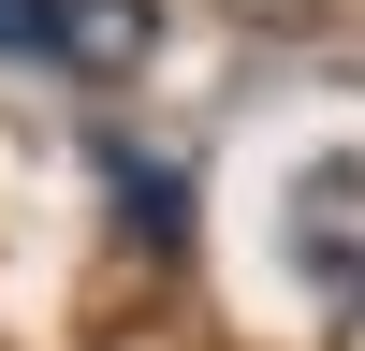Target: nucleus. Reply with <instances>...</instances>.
<instances>
[{"instance_id": "obj_1", "label": "nucleus", "mask_w": 365, "mask_h": 351, "mask_svg": "<svg viewBox=\"0 0 365 351\" xmlns=\"http://www.w3.org/2000/svg\"><path fill=\"white\" fill-rule=\"evenodd\" d=\"M292 263H307V292L336 322H365V161H351V146L292 176Z\"/></svg>"}, {"instance_id": "obj_2", "label": "nucleus", "mask_w": 365, "mask_h": 351, "mask_svg": "<svg viewBox=\"0 0 365 351\" xmlns=\"http://www.w3.org/2000/svg\"><path fill=\"white\" fill-rule=\"evenodd\" d=\"M146 0H0V44L15 58H58V73H132L146 58Z\"/></svg>"}]
</instances>
